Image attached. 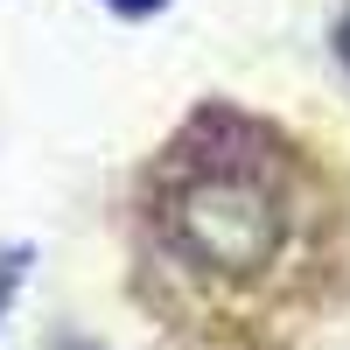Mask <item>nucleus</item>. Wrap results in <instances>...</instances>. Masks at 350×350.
I'll return each mask as SVG.
<instances>
[{
	"label": "nucleus",
	"instance_id": "obj_1",
	"mask_svg": "<svg viewBox=\"0 0 350 350\" xmlns=\"http://www.w3.org/2000/svg\"><path fill=\"white\" fill-rule=\"evenodd\" d=\"M329 239L336 211L308 161L239 112L183 126L140 189L148 295L183 329H287V315L315 308Z\"/></svg>",
	"mask_w": 350,
	"mask_h": 350
},
{
	"label": "nucleus",
	"instance_id": "obj_2",
	"mask_svg": "<svg viewBox=\"0 0 350 350\" xmlns=\"http://www.w3.org/2000/svg\"><path fill=\"white\" fill-rule=\"evenodd\" d=\"M21 273H28V252H0V315H8V301H14V287H21Z\"/></svg>",
	"mask_w": 350,
	"mask_h": 350
},
{
	"label": "nucleus",
	"instance_id": "obj_3",
	"mask_svg": "<svg viewBox=\"0 0 350 350\" xmlns=\"http://www.w3.org/2000/svg\"><path fill=\"white\" fill-rule=\"evenodd\" d=\"M105 8H112V14H133V21H140V14H161L168 0H105Z\"/></svg>",
	"mask_w": 350,
	"mask_h": 350
},
{
	"label": "nucleus",
	"instance_id": "obj_4",
	"mask_svg": "<svg viewBox=\"0 0 350 350\" xmlns=\"http://www.w3.org/2000/svg\"><path fill=\"white\" fill-rule=\"evenodd\" d=\"M336 64H343V70H350V14H343V21H336Z\"/></svg>",
	"mask_w": 350,
	"mask_h": 350
}]
</instances>
